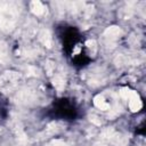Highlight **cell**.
<instances>
[{
  "mask_svg": "<svg viewBox=\"0 0 146 146\" xmlns=\"http://www.w3.org/2000/svg\"><path fill=\"white\" fill-rule=\"evenodd\" d=\"M16 21V10L9 3H2L0 6V27L8 31L13 27Z\"/></svg>",
  "mask_w": 146,
  "mask_h": 146,
  "instance_id": "obj_1",
  "label": "cell"
},
{
  "mask_svg": "<svg viewBox=\"0 0 146 146\" xmlns=\"http://www.w3.org/2000/svg\"><path fill=\"white\" fill-rule=\"evenodd\" d=\"M129 107L132 112H137L141 108V100H140L138 94L132 90H131V94L129 97Z\"/></svg>",
  "mask_w": 146,
  "mask_h": 146,
  "instance_id": "obj_2",
  "label": "cell"
},
{
  "mask_svg": "<svg viewBox=\"0 0 146 146\" xmlns=\"http://www.w3.org/2000/svg\"><path fill=\"white\" fill-rule=\"evenodd\" d=\"M39 36H40L41 42H42L47 48H51V44H52V42H51V35H50V32H49L48 30H42V31L40 32Z\"/></svg>",
  "mask_w": 146,
  "mask_h": 146,
  "instance_id": "obj_3",
  "label": "cell"
},
{
  "mask_svg": "<svg viewBox=\"0 0 146 146\" xmlns=\"http://www.w3.org/2000/svg\"><path fill=\"white\" fill-rule=\"evenodd\" d=\"M94 104H95L96 107H98V108H100V110H103V111H106V110L110 108V105L106 103L105 98H104L102 95H97V96L94 98Z\"/></svg>",
  "mask_w": 146,
  "mask_h": 146,
  "instance_id": "obj_4",
  "label": "cell"
},
{
  "mask_svg": "<svg viewBox=\"0 0 146 146\" xmlns=\"http://www.w3.org/2000/svg\"><path fill=\"white\" fill-rule=\"evenodd\" d=\"M31 10H32V13L34 15L40 16V15H42L44 13V7H43V5L40 1L35 0V1H32L31 2Z\"/></svg>",
  "mask_w": 146,
  "mask_h": 146,
  "instance_id": "obj_5",
  "label": "cell"
},
{
  "mask_svg": "<svg viewBox=\"0 0 146 146\" xmlns=\"http://www.w3.org/2000/svg\"><path fill=\"white\" fill-rule=\"evenodd\" d=\"M105 35L110 39H114L121 35V29L117 26H110L108 29L105 30Z\"/></svg>",
  "mask_w": 146,
  "mask_h": 146,
  "instance_id": "obj_6",
  "label": "cell"
},
{
  "mask_svg": "<svg viewBox=\"0 0 146 146\" xmlns=\"http://www.w3.org/2000/svg\"><path fill=\"white\" fill-rule=\"evenodd\" d=\"M52 83H54V86L57 88V89H59V90H62L63 88H64V79L62 78V76H59V75H56L55 78H54V80H52Z\"/></svg>",
  "mask_w": 146,
  "mask_h": 146,
  "instance_id": "obj_7",
  "label": "cell"
},
{
  "mask_svg": "<svg viewBox=\"0 0 146 146\" xmlns=\"http://www.w3.org/2000/svg\"><path fill=\"white\" fill-rule=\"evenodd\" d=\"M7 59V47L3 42H0V60H6Z\"/></svg>",
  "mask_w": 146,
  "mask_h": 146,
  "instance_id": "obj_8",
  "label": "cell"
},
{
  "mask_svg": "<svg viewBox=\"0 0 146 146\" xmlns=\"http://www.w3.org/2000/svg\"><path fill=\"white\" fill-rule=\"evenodd\" d=\"M130 94H131V90H130L129 88H122L121 91H120V95H121L124 99H129Z\"/></svg>",
  "mask_w": 146,
  "mask_h": 146,
  "instance_id": "obj_9",
  "label": "cell"
},
{
  "mask_svg": "<svg viewBox=\"0 0 146 146\" xmlns=\"http://www.w3.org/2000/svg\"><path fill=\"white\" fill-rule=\"evenodd\" d=\"M86 44H87V47L89 49H92V54H95V51H96V42L94 40H89V41H87Z\"/></svg>",
  "mask_w": 146,
  "mask_h": 146,
  "instance_id": "obj_10",
  "label": "cell"
},
{
  "mask_svg": "<svg viewBox=\"0 0 146 146\" xmlns=\"http://www.w3.org/2000/svg\"><path fill=\"white\" fill-rule=\"evenodd\" d=\"M97 119H98V117H97V116H95V115H91V116H90V121H91V122H94L95 124L99 125V124H100V120H97Z\"/></svg>",
  "mask_w": 146,
  "mask_h": 146,
  "instance_id": "obj_11",
  "label": "cell"
}]
</instances>
